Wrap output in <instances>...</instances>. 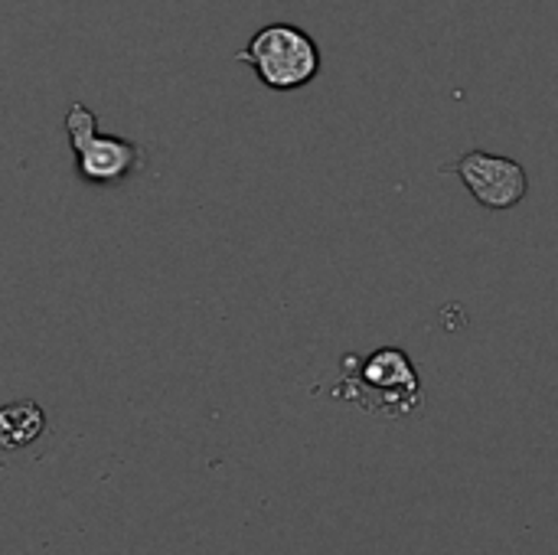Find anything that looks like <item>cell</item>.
I'll use <instances>...</instances> for the list:
<instances>
[{
  "label": "cell",
  "instance_id": "6da1fadb",
  "mask_svg": "<svg viewBox=\"0 0 558 555\" xmlns=\"http://www.w3.org/2000/svg\"><path fill=\"white\" fill-rule=\"evenodd\" d=\"M333 396L379 419H409L425 406L422 376L412 357L399 347H379L363 360L350 353Z\"/></svg>",
  "mask_w": 558,
  "mask_h": 555
},
{
  "label": "cell",
  "instance_id": "277c9868",
  "mask_svg": "<svg viewBox=\"0 0 558 555\" xmlns=\"http://www.w3.org/2000/svg\"><path fill=\"white\" fill-rule=\"evenodd\" d=\"M451 173H458L464 180L468 193L484 209H494V213L517 209L530 193V173L513 157H500V154H487V150H468L451 167Z\"/></svg>",
  "mask_w": 558,
  "mask_h": 555
},
{
  "label": "cell",
  "instance_id": "7a4b0ae2",
  "mask_svg": "<svg viewBox=\"0 0 558 555\" xmlns=\"http://www.w3.org/2000/svg\"><path fill=\"white\" fill-rule=\"evenodd\" d=\"M235 59L252 65L258 82L271 92H294L320 75V46L294 23L262 26Z\"/></svg>",
  "mask_w": 558,
  "mask_h": 555
},
{
  "label": "cell",
  "instance_id": "5b68a950",
  "mask_svg": "<svg viewBox=\"0 0 558 555\" xmlns=\"http://www.w3.org/2000/svg\"><path fill=\"white\" fill-rule=\"evenodd\" d=\"M46 429V415L36 402H10L0 412V438L7 448H23L36 442Z\"/></svg>",
  "mask_w": 558,
  "mask_h": 555
},
{
  "label": "cell",
  "instance_id": "3957f363",
  "mask_svg": "<svg viewBox=\"0 0 558 555\" xmlns=\"http://www.w3.org/2000/svg\"><path fill=\"white\" fill-rule=\"evenodd\" d=\"M65 134L75 154V173L92 186H118L141 170V150L134 141L101 134L98 118L82 105H69Z\"/></svg>",
  "mask_w": 558,
  "mask_h": 555
}]
</instances>
